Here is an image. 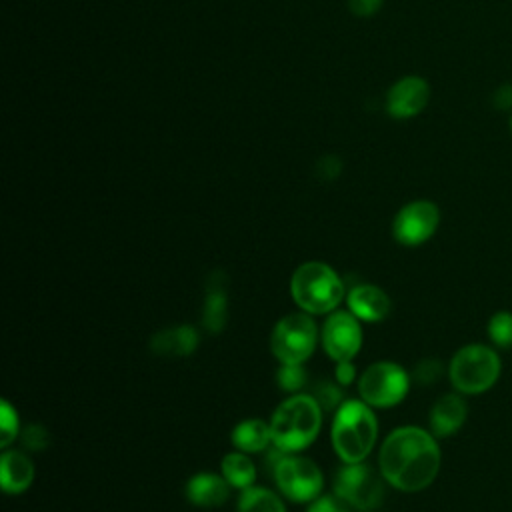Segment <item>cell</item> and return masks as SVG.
I'll list each match as a JSON object with an SVG mask.
<instances>
[{
	"instance_id": "obj_21",
	"label": "cell",
	"mask_w": 512,
	"mask_h": 512,
	"mask_svg": "<svg viewBox=\"0 0 512 512\" xmlns=\"http://www.w3.org/2000/svg\"><path fill=\"white\" fill-rule=\"evenodd\" d=\"M238 512H286V508L272 490L248 486L238 496Z\"/></svg>"
},
{
	"instance_id": "obj_3",
	"label": "cell",
	"mask_w": 512,
	"mask_h": 512,
	"mask_svg": "<svg viewBox=\"0 0 512 512\" xmlns=\"http://www.w3.org/2000/svg\"><path fill=\"white\" fill-rule=\"evenodd\" d=\"M330 434L336 454L346 464L364 462L378 436L376 416L364 400H344L334 414Z\"/></svg>"
},
{
	"instance_id": "obj_25",
	"label": "cell",
	"mask_w": 512,
	"mask_h": 512,
	"mask_svg": "<svg viewBox=\"0 0 512 512\" xmlns=\"http://www.w3.org/2000/svg\"><path fill=\"white\" fill-rule=\"evenodd\" d=\"M306 384V372L302 364H282L278 372V386L286 392H298Z\"/></svg>"
},
{
	"instance_id": "obj_8",
	"label": "cell",
	"mask_w": 512,
	"mask_h": 512,
	"mask_svg": "<svg viewBox=\"0 0 512 512\" xmlns=\"http://www.w3.org/2000/svg\"><path fill=\"white\" fill-rule=\"evenodd\" d=\"M334 492L350 508L370 512L382 502L384 486L378 472L370 464L354 462L338 470L334 478Z\"/></svg>"
},
{
	"instance_id": "obj_27",
	"label": "cell",
	"mask_w": 512,
	"mask_h": 512,
	"mask_svg": "<svg viewBox=\"0 0 512 512\" xmlns=\"http://www.w3.org/2000/svg\"><path fill=\"white\" fill-rule=\"evenodd\" d=\"M48 442H50V436L42 424H28L22 432V444L28 450H44Z\"/></svg>"
},
{
	"instance_id": "obj_29",
	"label": "cell",
	"mask_w": 512,
	"mask_h": 512,
	"mask_svg": "<svg viewBox=\"0 0 512 512\" xmlns=\"http://www.w3.org/2000/svg\"><path fill=\"white\" fill-rule=\"evenodd\" d=\"M384 0H348V8L352 14L360 18H370L382 8Z\"/></svg>"
},
{
	"instance_id": "obj_32",
	"label": "cell",
	"mask_w": 512,
	"mask_h": 512,
	"mask_svg": "<svg viewBox=\"0 0 512 512\" xmlns=\"http://www.w3.org/2000/svg\"><path fill=\"white\" fill-rule=\"evenodd\" d=\"M340 174V160L330 156V158H322L320 160V176L324 178H336Z\"/></svg>"
},
{
	"instance_id": "obj_18",
	"label": "cell",
	"mask_w": 512,
	"mask_h": 512,
	"mask_svg": "<svg viewBox=\"0 0 512 512\" xmlns=\"http://www.w3.org/2000/svg\"><path fill=\"white\" fill-rule=\"evenodd\" d=\"M226 280L224 274H214L208 280V290L204 298V312H202V324L208 332L218 334L226 326V310H228V298H226Z\"/></svg>"
},
{
	"instance_id": "obj_16",
	"label": "cell",
	"mask_w": 512,
	"mask_h": 512,
	"mask_svg": "<svg viewBox=\"0 0 512 512\" xmlns=\"http://www.w3.org/2000/svg\"><path fill=\"white\" fill-rule=\"evenodd\" d=\"M200 338L194 326L180 324L156 332L150 340V350L158 356H188L196 350Z\"/></svg>"
},
{
	"instance_id": "obj_12",
	"label": "cell",
	"mask_w": 512,
	"mask_h": 512,
	"mask_svg": "<svg viewBox=\"0 0 512 512\" xmlns=\"http://www.w3.org/2000/svg\"><path fill=\"white\" fill-rule=\"evenodd\" d=\"M386 112L396 120L418 116L430 100V84L418 74L398 78L386 92Z\"/></svg>"
},
{
	"instance_id": "obj_23",
	"label": "cell",
	"mask_w": 512,
	"mask_h": 512,
	"mask_svg": "<svg viewBox=\"0 0 512 512\" xmlns=\"http://www.w3.org/2000/svg\"><path fill=\"white\" fill-rule=\"evenodd\" d=\"M316 402L320 404L322 410H338L344 404V392L340 386H336L330 380H322L314 386V394Z\"/></svg>"
},
{
	"instance_id": "obj_19",
	"label": "cell",
	"mask_w": 512,
	"mask_h": 512,
	"mask_svg": "<svg viewBox=\"0 0 512 512\" xmlns=\"http://www.w3.org/2000/svg\"><path fill=\"white\" fill-rule=\"evenodd\" d=\"M270 442H272L270 422L266 424L260 418L242 420L232 430V444L240 452H262Z\"/></svg>"
},
{
	"instance_id": "obj_30",
	"label": "cell",
	"mask_w": 512,
	"mask_h": 512,
	"mask_svg": "<svg viewBox=\"0 0 512 512\" xmlns=\"http://www.w3.org/2000/svg\"><path fill=\"white\" fill-rule=\"evenodd\" d=\"M334 374H336V382H338L340 386H348V384H352V382H354L356 368H354V364H352L350 360L336 362V370H334Z\"/></svg>"
},
{
	"instance_id": "obj_31",
	"label": "cell",
	"mask_w": 512,
	"mask_h": 512,
	"mask_svg": "<svg viewBox=\"0 0 512 512\" xmlns=\"http://www.w3.org/2000/svg\"><path fill=\"white\" fill-rule=\"evenodd\" d=\"M492 102L498 110H510L512 108V86L510 84H502L494 96H492Z\"/></svg>"
},
{
	"instance_id": "obj_28",
	"label": "cell",
	"mask_w": 512,
	"mask_h": 512,
	"mask_svg": "<svg viewBox=\"0 0 512 512\" xmlns=\"http://www.w3.org/2000/svg\"><path fill=\"white\" fill-rule=\"evenodd\" d=\"M352 508L340 496H318L306 512H350Z\"/></svg>"
},
{
	"instance_id": "obj_15",
	"label": "cell",
	"mask_w": 512,
	"mask_h": 512,
	"mask_svg": "<svg viewBox=\"0 0 512 512\" xmlns=\"http://www.w3.org/2000/svg\"><path fill=\"white\" fill-rule=\"evenodd\" d=\"M186 498L200 508L222 506L230 498V484L224 476L212 472H200L186 484Z\"/></svg>"
},
{
	"instance_id": "obj_7",
	"label": "cell",
	"mask_w": 512,
	"mask_h": 512,
	"mask_svg": "<svg viewBox=\"0 0 512 512\" xmlns=\"http://www.w3.org/2000/svg\"><path fill=\"white\" fill-rule=\"evenodd\" d=\"M410 388L406 370L394 362L370 364L358 380V392L368 406L390 408L404 400Z\"/></svg>"
},
{
	"instance_id": "obj_5",
	"label": "cell",
	"mask_w": 512,
	"mask_h": 512,
	"mask_svg": "<svg viewBox=\"0 0 512 512\" xmlns=\"http://www.w3.org/2000/svg\"><path fill=\"white\" fill-rule=\"evenodd\" d=\"M498 354L484 344H468L450 360V382L462 394H482L494 386L500 376Z\"/></svg>"
},
{
	"instance_id": "obj_1",
	"label": "cell",
	"mask_w": 512,
	"mask_h": 512,
	"mask_svg": "<svg viewBox=\"0 0 512 512\" xmlns=\"http://www.w3.org/2000/svg\"><path fill=\"white\" fill-rule=\"evenodd\" d=\"M378 466L390 486L402 492L424 490L440 470L438 442L434 434L418 426L396 428L380 448Z\"/></svg>"
},
{
	"instance_id": "obj_11",
	"label": "cell",
	"mask_w": 512,
	"mask_h": 512,
	"mask_svg": "<svg viewBox=\"0 0 512 512\" xmlns=\"http://www.w3.org/2000/svg\"><path fill=\"white\" fill-rule=\"evenodd\" d=\"M322 346L336 362L352 360L362 346V328L358 318L352 312H332L322 326Z\"/></svg>"
},
{
	"instance_id": "obj_2",
	"label": "cell",
	"mask_w": 512,
	"mask_h": 512,
	"mask_svg": "<svg viewBox=\"0 0 512 512\" xmlns=\"http://www.w3.org/2000/svg\"><path fill=\"white\" fill-rule=\"evenodd\" d=\"M322 426V408L310 394H294L286 398L270 418L272 444L298 452L310 446Z\"/></svg>"
},
{
	"instance_id": "obj_26",
	"label": "cell",
	"mask_w": 512,
	"mask_h": 512,
	"mask_svg": "<svg viewBox=\"0 0 512 512\" xmlns=\"http://www.w3.org/2000/svg\"><path fill=\"white\" fill-rule=\"evenodd\" d=\"M440 374H442V364L436 358H424L414 366V380L424 386L436 382Z\"/></svg>"
},
{
	"instance_id": "obj_22",
	"label": "cell",
	"mask_w": 512,
	"mask_h": 512,
	"mask_svg": "<svg viewBox=\"0 0 512 512\" xmlns=\"http://www.w3.org/2000/svg\"><path fill=\"white\" fill-rule=\"evenodd\" d=\"M488 336L498 348L512 346V312L500 310L488 320Z\"/></svg>"
},
{
	"instance_id": "obj_9",
	"label": "cell",
	"mask_w": 512,
	"mask_h": 512,
	"mask_svg": "<svg viewBox=\"0 0 512 512\" xmlns=\"http://www.w3.org/2000/svg\"><path fill=\"white\" fill-rule=\"evenodd\" d=\"M272 474L280 492L294 502L316 500L324 484L320 468L310 458L294 456L290 452L278 460Z\"/></svg>"
},
{
	"instance_id": "obj_20",
	"label": "cell",
	"mask_w": 512,
	"mask_h": 512,
	"mask_svg": "<svg viewBox=\"0 0 512 512\" xmlns=\"http://www.w3.org/2000/svg\"><path fill=\"white\" fill-rule=\"evenodd\" d=\"M222 476L228 480V484L232 488L244 490L248 486H252L254 478H256V468L254 462L246 456V452H230L222 458L220 464Z\"/></svg>"
},
{
	"instance_id": "obj_24",
	"label": "cell",
	"mask_w": 512,
	"mask_h": 512,
	"mask_svg": "<svg viewBox=\"0 0 512 512\" xmlns=\"http://www.w3.org/2000/svg\"><path fill=\"white\" fill-rule=\"evenodd\" d=\"M0 422H2L0 424V428H2L0 448H8L18 434V414L12 408V404L6 400H2V404H0Z\"/></svg>"
},
{
	"instance_id": "obj_17",
	"label": "cell",
	"mask_w": 512,
	"mask_h": 512,
	"mask_svg": "<svg viewBox=\"0 0 512 512\" xmlns=\"http://www.w3.org/2000/svg\"><path fill=\"white\" fill-rule=\"evenodd\" d=\"M0 478L6 494H20L34 480V464L24 452L8 450L0 458Z\"/></svg>"
},
{
	"instance_id": "obj_10",
	"label": "cell",
	"mask_w": 512,
	"mask_h": 512,
	"mask_svg": "<svg viewBox=\"0 0 512 512\" xmlns=\"http://www.w3.org/2000/svg\"><path fill=\"white\" fill-rule=\"evenodd\" d=\"M440 224V210L430 200H412L404 204L392 222L396 242L404 246L424 244Z\"/></svg>"
},
{
	"instance_id": "obj_14",
	"label": "cell",
	"mask_w": 512,
	"mask_h": 512,
	"mask_svg": "<svg viewBox=\"0 0 512 512\" xmlns=\"http://www.w3.org/2000/svg\"><path fill=\"white\" fill-rule=\"evenodd\" d=\"M468 416L466 402L460 394L440 396L430 410V430L436 438H444L462 428Z\"/></svg>"
},
{
	"instance_id": "obj_13",
	"label": "cell",
	"mask_w": 512,
	"mask_h": 512,
	"mask_svg": "<svg viewBox=\"0 0 512 512\" xmlns=\"http://www.w3.org/2000/svg\"><path fill=\"white\" fill-rule=\"evenodd\" d=\"M348 308L350 312L368 322H378L384 320L390 314V298L384 290L372 284H358L348 292Z\"/></svg>"
},
{
	"instance_id": "obj_6",
	"label": "cell",
	"mask_w": 512,
	"mask_h": 512,
	"mask_svg": "<svg viewBox=\"0 0 512 512\" xmlns=\"http://www.w3.org/2000/svg\"><path fill=\"white\" fill-rule=\"evenodd\" d=\"M318 328L308 312L284 316L272 330L270 350L282 364H302L316 348Z\"/></svg>"
},
{
	"instance_id": "obj_33",
	"label": "cell",
	"mask_w": 512,
	"mask_h": 512,
	"mask_svg": "<svg viewBox=\"0 0 512 512\" xmlns=\"http://www.w3.org/2000/svg\"><path fill=\"white\" fill-rule=\"evenodd\" d=\"M510 130H512V114H510Z\"/></svg>"
},
{
	"instance_id": "obj_4",
	"label": "cell",
	"mask_w": 512,
	"mask_h": 512,
	"mask_svg": "<svg viewBox=\"0 0 512 512\" xmlns=\"http://www.w3.org/2000/svg\"><path fill=\"white\" fill-rule=\"evenodd\" d=\"M290 290L294 302L308 314L332 312L344 296L340 276L324 262L300 264L290 280Z\"/></svg>"
}]
</instances>
